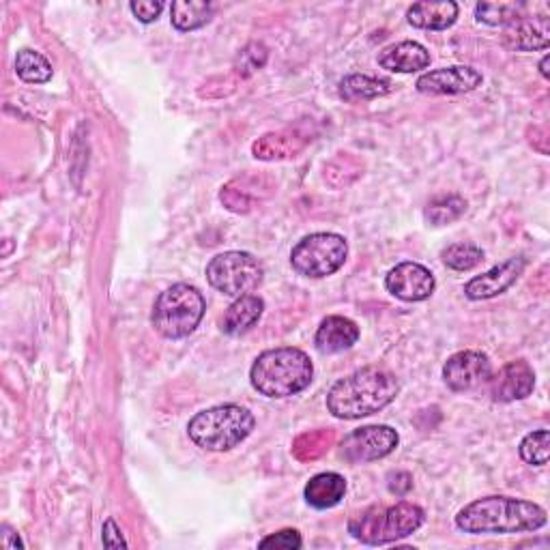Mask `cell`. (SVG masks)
Here are the masks:
<instances>
[{
	"label": "cell",
	"instance_id": "cell-15",
	"mask_svg": "<svg viewBox=\"0 0 550 550\" xmlns=\"http://www.w3.org/2000/svg\"><path fill=\"white\" fill-rule=\"evenodd\" d=\"M550 43V22L548 18H523L505 26L503 46L518 52L546 50Z\"/></svg>",
	"mask_w": 550,
	"mask_h": 550
},
{
	"label": "cell",
	"instance_id": "cell-29",
	"mask_svg": "<svg viewBox=\"0 0 550 550\" xmlns=\"http://www.w3.org/2000/svg\"><path fill=\"white\" fill-rule=\"evenodd\" d=\"M267 48L263 46V43H250L248 48H243L237 56V61H235V69H237V74L243 76V78H248L252 76L254 71H258L260 67H263L267 63Z\"/></svg>",
	"mask_w": 550,
	"mask_h": 550
},
{
	"label": "cell",
	"instance_id": "cell-6",
	"mask_svg": "<svg viewBox=\"0 0 550 550\" xmlns=\"http://www.w3.org/2000/svg\"><path fill=\"white\" fill-rule=\"evenodd\" d=\"M205 310L207 303L198 288L190 284H175L157 297L151 321L159 336L181 340L194 334Z\"/></svg>",
	"mask_w": 550,
	"mask_h": 550
},
{
	"label": "cell",
	"instance_id": "cell-17",
	"mask_svg": "<svg viewBox=\"0 0 550 550\" xmlns=\"http://www.w3.org/2000/svg\"><path fill=\"white\" fill-rule=\"evenodd\" d=\"M379 65L394 74H415L430 65V52L417 41H400L379 54Z\"/></svg>",
	"mask_w": 550,
	"mask_h": 550
},
{
	"label": "cell",
	"instance_id": "cell-9",
	"mask_svg": "<svg viewBox=\"0 0 550 550\" xmlns=\"http://www.w3.org/2000/svg\"><path fill=\"white\" fill-rule=\"evenodd\" d=\"M400 443L398 432L389 426H364L353 430L342 441V458L351 465L381 460L392 454Z\"/></svg>",
	"mask_w": 550,
	"mask_h": 550
},
{
	"label": "cell",
	"instance_id": "cell-13",
	"mask_svg": "<svg viewBox=\"0 0 550 550\" xmlns=\"http://www.w3.org/2000/svg\"><path fill=\"white\" fill-rule=\"evenodd\" d=\"M527 267L525 258H508L505 263L492 267L490 271L477 275L467 286H465V295L471 301H484L492 299L497 295H503L508 288H512L520 275H523Z\"/></svg>",
	"mask_w": 550,
	"mask_h": 550
},
{
	"label": "cell",
	"instance_id": "cell-11",
	"mask_svg": "<svg viewBox=\"0 0 550 550\" xmlns=\"http://www.w3.org/2000/svg\"><path fill=\"white\" fill-rule=\"evenodd\" d=\"M482 74L467 65L441 67L417 78V91L424 95H462L471 93L482 84Z\"/></svg>",
	"mask_w": 550,
	"mask_h": 550
},
{
	"label": "cell",
	"instance_id": "cell-27",
	"mask_svg": "<svg viewBox=\"0 0 550 550\" xmlns=\"http://www.w3.org/2000/svg\"><path fill=\"white\" fill-rule=\"evenodd\" d=\"M441 258L445 267H450L454 271H471L473 267L482 263L484 252L473 243H454L450 248L443 250Z\"/></svg>",
	"mask_w": 550,
	"mask_h": 550
},
{
	"label": "cell",
	"instance_id": "cell-8",
	"mask_svg": "<svg viewBox=\"0 0 550 550\" xmlns=\"http://www.w3.org/2000/svg\"><path fill=\"white\" fill-rule=\"evenodd\" d=\"M207 280L215 291L228 297H243L263 282V265L248 252H224L207 265Z\"/></svg>",
	"mask_w": 550,
	"mask_h": 550
},
{
	"label": "cell",
	"instance_id": "cell-26",
	"mask_svg": "<svg viewBox=\"0 0 550 550\" xmlns=\"http://www.w3.org/2000/svg\"><path fill=\"white\" fill-rule=\"evenodd\" d=\"M467 211V202L460 196H439L426 207V220L434 226L452 224Z\"/></svg>",
	"mask_w": 550,
	"mask_h": 550
},
{
	"label": "cell",
	"instance_id": "cell-33",
	"mask_svg": "<svg viewBox=\"0 0 550 550\" xmlns=\"http://www.w3.org/2000/svg\"><path fill=\"white\" fill-rule=\"evenodd\" d=\"M411 488H413V477L409 473L396 471V473L389 475V490H392L394 495L404 497Z\"/></svg>",
	"mask_w": 550,
	"mask_h": 550
},
{
	"label": "cell",
	"instance_id": "cell-12",
	"mask_svg": "<svg viewBox=\"0 0 550 550\" xmlns=\"http://www.w3.org/2000/svg\"><path fill=\"white\" fill-rule=\"evenodd\" d=\"M387 291L402 301H426L434 293V275L419 263H400L385 278Z\"/></svg>",
	"mask_w": 550,
	"mask_h": 550
},
{
	"label": "cell",
	"instance_id": "cell-23",
	"mask_svg": "<svg viewBox=\"0 0 550 550\" xmlns=\"http://www.w3.org/2000/svg\"><path fill=\"white\" fill-rule=\"evenodd\" d=\"M16 74L28 84H46L52 78V65L43 54L24 48L16 54Z\"/></svg>",
	"mask_w": 550,
	"mask_h": 550
},
{
	"label": "cell",
	"instance_id": "cell-20",
	"mask_svg": "<svg viewBox=\"0 0 550 550\" xmlns=\"http://www.w3.org/2000/svg\"><path fill=\"white\" fill-rule=\"evenodd\" d=\"M346 480L340 473H318L306 486V501L316 510H329L344 499Z\"/></svg>",
	"mask_w": 550,
	"mask_h": 550
},
{
	"label": "cell",
	"instance_id": "cell-32",
	"mask_svg": "<svg viewBox=\"0 0 550 550\" xmlns=\"http://www.w3.org/2000/svg\"><path fill=\"white\" fill-rule=\"evenodd\" d=\"M101 540H104L106 548H127V542L121 535V529L117 527L114 520H106L104 523V535H101Z\"/></svg>",
	"mask_w": 550,
	"mask_h": 550
},
{
	"label": "cell",
	"instance_id": "cell-18",
	"mask_svg": "<svg viewBox=\"0 0 550 550\" xmlns=\"http://www.w3.org/2000/svg\"><path fill=\"white\" fill-rule=\"evenodd\" d=\"M265 312V301L258 295H243L230 306L222 318V329L228 336H243L260 321Z\"/></svg>",
	"mask_w": 550,
	"mask_h": 550
},
{
	"label": "cell",
	"instance_id": "cell-21",
	"mask_svg": "<svg viewBox=\"0 0 550 550\" xmlns=\"http://www.w3.org/2000/svg\"><path fill=\"white\" fill-rule=\"evenodd\" d=\"M213 5L202 3V0H177L170 5V20L177 31L190 33L211 22Z\"/></svg>",
	"mask_w": 550,
	"mask_h": 550
},
{
	"label": "cell",
	"instance_id": "cell-5",
	"mask_svg": "<svg viewBox=\"0 0 550 550\" xmlns=\"http://www.w3.org/2000/svg\"><path fill=\"white\" fill-rule=\"evenodd\" d=\"M424 510L415 503L400 501L396 505H374V508L351 518L349 533L361 544L381 546L398 542L424 525Z\"/></svg>",
	"mask_w": 550,
	"mask_h": 550
},
{
	"label": "cell",
	"instance_id": "cell-10",
	"mask_svg": "<svg viewBox=\"0 0 550 550\" xmlns=\"http://www.w3.org/2000/svg\"><path fill=\"white\" fill-rule=\"evenodd\" d=\"M492 376L488 355L480 351H460L447 359L443 366V379L454 392H471Z\"/></svg>",
	"mask_w": 550,
	"mask_h": 550
},
{
	"label": "cell",
	"instance_id": "cell-28",
	"mask_svg": "<svg viewBox=\"0 0 550 550\" xmlns=\"http://www.w3.org/2000/svg\"><path fill=\"white\" fill-rule=\"evenodd\" d=\"M548 430H535L529 432L527 437L520 443V458H523L527 465H535V467H544L548 462Z\"/></svg>",
	"mask_w": 550,
	"mask_h": 550
},
{
	"label": "cell",
	"instance_id": "cell-3",
	"mask_svg": "<svg viewBox=\"0 0 550 550\" xmlns=\"http://www.w3.org/2000/svg\"><path fill=\"white\" fill-rule=\"evenodd\" d=\"M312 376L314 366L310 357L293 346L265 351L258 355L250 370L252 387L267 398L297 396L312 383Z\"/></svg>",
	"mask_w": 550,
	"mask_h": 550
},
{
	"label": "cell",
	"instance_id": "cell-4",
	"mask_svg": "<svg viewBox=\"0 0 550 550\" xmlns=\"http://www.w3.org/2000/svg\"><path fill=\"white\" fill-rule=\"evenodd\" d=\"M254 424L256 419L248 409L222 404L194 415L187 424V434L202 450L228 452L250 437Z\"/></svg>",
	"mask_w": 550,
	"mask_h": 550
},
{
	"label": "cell",
	"instance_id": "cell-24",
	"mask_svg": "<svg viewBox=\"0 0 550 550\" xmlns=\"http://www.w3.org/2000/svg\"><path fill=\"white\" fill-rule=\"evenodd\" d=\"M303 147V142L295 134H269L254 142V157L256 159H282L291 157Z\"/></svg>",
	"mask_w": 550,
	"mask_h": 550
},
{
	"label": "cell",
	"instance_id": "cell-1",
	"mask_svg": "<svg viewBox=\"0 0 550 550\" xmlns=\"http://www.w3.org/2000/svg\"><path fill=\"white\" fill-rule=\"evenodd\" d=\"M548 523L538 503L512 497H484L456 514V527L471 535H510L538 531Z\"/></svg>",
	"mask_w": 550,
	"mask_h": 550
},
{
	"label": "cell",
	"instance_id": "cell-30",
	"mask_svg": "<svg viewBox=\"0 0 550 550\" xmlns=\"http://www.w3.org/2000/svg\"><path fill=\"white\" fill-rule=\"evenodd\" d=\"M258 546L260 548H286V550H293V548H301L303 540H301L299 531L284 529V531L267 535V538H263V540L258 542Z\"/></svg>",
	"mask_w": 550,
	"mask_h": 550
},
{
	"label": "cell",
	"instance_id": "cell-25",
	"mask_svg": "<svg viewBox=\"0 0 550 550\" xmlns=\"http://www.w3.org/2000/svg\"><path fill=\"white\" fill-rule=\"evenodd\" d=\"M475 18L488 26H510L525 18L523 3H480L475 7Z\"/></svg>",
	"mask_w": 550,
	"mask_h": 550
},
{
	"label": "cell",
	"instance_id": "cell-7",
	"mask_svg": "<svg viewBox=\"0 0 550 550\" xmlns=\"http://www.w3.org/2000/svg\"><path fill=\"white\" fill-rule=\"evenodd\" d=\"M349 256L346 239L336 233H314L303 237L291 252V265L306 278H327L342 269Z\"/></svg>",
	"mask_w": 550,
	"mask_h": 550
},
{
	"label": "cell",
	"instance_id": "cell-19",
	"mask_svg": "<svg viewBox=\"0 0 550 550\" xmlns=\"http://www.w3.org/2000/svg\"><path fill=\"white\" fill-rule=\"evenodd\" d=\"M407 20L415 28H424V31H445L458 20V5L452 0H443V3H415Z\"/></svg>",
	"mask_w": 550,
	"mask_h": 550
},
{
	"label": "cell",
	"instance_id": "cell-22",
	"mask_svg": "<svg viewBox=\"0 0 550 550\" xmlns=\"http://www.w3.org/2000/svg\"><path fill=\"white\" fill-rule=\"evenodd\" d=\"M392 91V82L383 78H370V76H346L340 82V97L344 101H370L376 97H383Z\"/></svg>",
	"mask_w": 550,
	"mask_h": 550
},
{
	"label": "cell",
	"instance_id": "cell-31",
	"mask_svg": "<svg viewBox=\"0 0 550 550\" xmlns=\"http://www.w3.org/2000/svg\"><path fill=\"white\" fill-rule=\"evenodd\" d=\"M129 9H132V13L140 22L149 24V22H155L159 18V13L164 11V3H155V0H138V3L129 5Z\"/></svg>",
	"mask_w": 550,
	"mask_h": 550
},
{
	"label": "cell",
	"instance_id": "cell-14",
	"mask_svg": "<svg viewBox=\"0 0 550 550\" xmlns=\"http://www.w3.org/2000/svg\"><path fill=\"white\" fill-rule=\"evenodd\" d=\"M490 381V396L495 402H516L531 396L535 374L527 361H510Z\"/></svg>",
	"mask_w": 550,
	"mask_h": 550
},
{
	"label": "cell",
	"instance_id": "cell-35",
	"mask_svg": "<svg viewBox=\"0 0 550 550\" xmlns=\"http://www.w3.org/2000/svg\"><path fill=\"white\" fill-rule=\"evenodd\" d=\"M540 74L548 80L550 78V74H548V56H544V59L540 61Z\"/></svg>",
	"mask_w": 550,
	"mask_h": 550
},
{
	"label": "cell",
	"instance_id": "cell-34",
	"mask_svg": "<svg viewBox=\"0 0 550 550\" xmlns=\"http://www.w3.org/2000/svg\"><path fill=\"white\" fill-rule=\"evenodd\" d=\"M3 544L5 548H24V542L18 538V533L13 535V531L7 525L3 527Z\"/></svg>",
	"mask_w": 550,
	"mask_h": 550
},
{
	"label": "cell",
	"instance_id": "cell-2",
	"mask_svg": "<svg viewBox=\"0 0 550 550\" xmlns=\"http://www.w3.org/2000/svg\"><path fill=\"white\" fill-rule=\"evenodd\" d=\"M400 392L396 376L379 366H368L338 381L327 394V409L338 419H359L383 411Z\"/></svg>",
	"mask_w": 550,
	"mask_h": 550
},
{
	"label": "cell",
	"instance_id": "cell-16",
	"mask_svg": "<svg viewBox=\"0 0 550 550\" xmlns=\"http://www.w3.org/2000/svg\"><path fill=\"white\" fill-rule=\"evenodd\" d=\"M359 340V327L344 316H327L316 331L314 344L318 353L336 355L342 351H349Z\"/></svg>",
	"mask_w": 550,
	"mask_h": 550
}]
</instances>
